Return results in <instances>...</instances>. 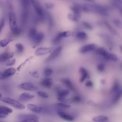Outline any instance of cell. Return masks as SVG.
<instances>
[{"label": "cell", "instance_id": "cell-41", "mask_svg": "<svg viewBox=\"0 0 122 122\" xmlns=\"http://www.w3.org/2000/svg\"><path fill=\"white\" fill-rule=\"evenodd\" d=\"M105 64L103 63H100L97 65V69L98 71L102 72L104 71L105 69Z\"/></svg>", "mask_w": 122, "mask_h": 122}, {"label": "cell", "instance_id": "cell-28", "mask_svg": "<svg viewBox=\"0 0 122 122\" xmlns=\"http://www.w3.org/2000/svg\"><path fill=\"white\" fill-rule=\"evenodd\" d=\"M19 119L21 121L24 119H30V118H34V119H39V117L34 114H20L18 116Z\"/></svg>", "mask_w": 122, "mask_h": 122}, {"label": "cell", "instance_id": "cell-33", "mask_svg": "<svg viewBox=\"0 0 122 122\" xmlns=\"http://www.w3.org/2000/svg\"><path fill=\"white\" fill-rule=\"evenodd\" d=\"M15 47L17 52L18 53H21L23 52L24 50V46L20 43H17L15 45Z\"/></svg>", "mask_w": 122, "mask_h": 122}, {"label": "cell", "instance_id": "cell-6", "mask_svg": "<svg viewBox=\"0 0 122 122\" xmlns=\"http://www.w3.org/2000/svg\"><path fill=\"white\" fill-rule=\"evenodd\" d=\"M98 48L97 46L94 43L86 44L81 46L79 49V52L81 54L87 53L92 51H95Z\"/></svg>", "mask_w": 122, "mask_h": 122}, {"label": "cell", "instance_id": "cell-10", "mask_svg": "<svg viewBox=\"0 0 122 122\" xmlns=\"http://www.w3.org/2000/svg\"><path fill=\"white\" fill-rule=\"evenodd\" d=\"M44 38L45 34L43 33V32L38 31L37 33L31 40V41L34 45H37L42 42V41L44 40Z\"/></svg>", "mask_w": 122, "mask_h": 122}, {"label": "cell", "instance_id": "cell-34", "mask_svg": "<svg viewBox=\"0 0 122 122\" xmlns=\"http://www.w3.org/2000/svg\"><path fill=\"white\" fill-rule=\"evenodd\" d=\"M103 23L104 24L105 26H106V27L108 29V30L112 34H115L116 33V31L115 30L112 28V26L106 21H104Z\"/></svg>", "mask_w": 122, "mask_h": 122}, {"label": "cell", "instance_id": "cell-25", "mask_svg": "<svg viewBox=\"0 0 122 122\" xmlns=\"http://www.w3.org/2000/svg\"><path fill=\"white\" fill-rule=\"evenodd\" d=\"M40 84L44 88H50L52 85V80L51 78H45L41 81Z\"/></svg>", "mask_w": 122, "mask_h": 122}, {"label": "cell", "instance_id": "cell-47", "mask_svg": "<svg viewBox=\"0 0 122 122\" xmlns=\"http://www.w3.org/2000/svg\"><path fill=\"white\" fill-rule=\"evenodd\" d=\"M93 83L91 81H88L85 83V86L87 87H92L93 86Z\"/></svg>", "mask_w": 122, "mask_h": 122}, {"label": "cell", "instance_id": "cell-1", "mask_svg": "<svg viewBox=\"0 0 122 122\" xmlns=\"http://www.w3.org/2000/svg\"><path fill=\"white\" fill-rule=\"evenodd\" d=\"M8 19L11 34L15 37L21 35L23 29L18 24L17 17L13 8L8 10Z\"/></svg>", "mask_w": 122, "mask_h": 122}, {"label": "cell", "instance_id": "cell-19", "mask_svg": "<svg viewBox=\"0 0 122 122\" xmlns=\"http://www.w3.org/2000/svg\"><path fill=\"white\" fill-rule=\"evenodd\" d=\"M27 108L28 109L31 111V112H37V113H40L42 112H43L44 109L41 106L36 105L32 103H29L27 104Z\"/></svg>", "mask_w": 122, "mask_h": 122}, {"label": "cell", "instance_id": "cell-40", "mask_svg": "<svg viewBox=\"0 0 122 122\" xmlns=\"http://www.w3.org/2000/svg\"><path fill=\"white\" fill-rule=\"evenodd\" d=\"M44 6L45 8H46L48 10H51L53 9L54 7V5L53 3L50 2V1H47L44 3Z\"/></svg>", "mask_w": 122, "mask_h": 122}, {"label": "cell", "instance_id": "cell-29", "mask_svg": "<svg viewBox=\"0 0 122 122\" xmlns=\"http://www.w3.org/2000/svg\"><path fill=\"white\" fill-rule=\"evenodd\" d=\"M109 118L107 116L100 115L98 116H94L92 118V120L95 122H106L108 120Z\"/></svg>", "mask_w": 122, "mask_h": 122}, {"label": "cell", "instance_id": "cell-20", "mask_svg": "<svg viewBox=\"0 0 122 122\" xmlns=\"http://www.w3.org/2000/svg\"><path fill=\"white\" fill-rule=\"evenodd\" d=\"M57 114L60 117L64 119L65 121L68 122H72L74 120V119L73 116L71 115L66 113V112L62 111H58L57 112Z\"/></svg>", "mask_w": 122, "mask_h": 122}, {"label": "cell", "instance_id": "cell-3", "mask_svg": "<svg viewBox=\"0 0 122 122\" xmlns=\"http://www.w3.org/2000/svg\"><path fill=\"white\" fill-rule=\"evenodd\" d=\"M0 100L2 102L10 104L13 106V107L18 109L22 110L25 109V108L24 105H23L20 102H18V101L10 97H1Z\"/></svg>", "mask_w": 122, "mask_h": 122}, {"label": "cell", "instance_id": "cell-42", "mask_svg": "<svg viewBox=\"0 0 122 122\" xmlns=\"http://www.w3.org/2000/svg\"><path fill=\"white\" fill-rule=\"evenodd\" d=\"M16 59H10L8 61H7L5 63V65L6 66H10L12 65H13L15 62H16Z\"/></svg>", "mask_w": 122, "mask_h": 122}, {"label": "cell", "instance_id": "cell-50", "mask_svg": "<svg viewBox=\"0 0 122 122\" xmlns=\"http://www.w3.org/2000/svg\"><path fill=\"white\" fill-rule=\"evenodd\" d=\"M101 83L102 84L104 85L105 83V81L104 79H102L101 80Z\"/></svg>", "mask_w": 122, "mask_h": 122}, {"label": "cell", "instance_id": "cell-23", "mask_svg": "<svg viewBox=\"0 0 122 122\" xmlns=\"http://www.w3.org/2000/svg\"><path fill=\"white\" fill-rule=\"evenodd\" d=\"M60 81L69 90L73 91L74 90V87L71 81L67 78H62Z\"/></svg>", "mask_w": 122, "mask_h": 122}, {"label": "cell", "instance_id": "cell-43", "mask_svg": "<svg viewBox=\"0 0 122 122\" xmlns=\"http://www.w3.org/2000/svg\"><path fill=\"white\" fill-rule=\"evenodd\" d=\"M37 93L40 97L43 98H47L49 96L48 94L46 92H45L43 91H38V92H37Z\"/></svg>", "mask_w": 122, "mask_h": 122}, {"label": "cell", "instance_id": "cell-55", "mask_svg": "<svg viewBox=\"0 0 122 122\" xmlns=\"http://www.w3.org/2000/svg\"></svg>", "mask_w": 122, "mask_h": 122}, {"label": "cell", "instance_id": "cell-39", "mask_svg": "<svg viewBox=\"0 0 122 122\" xmlns=\"http://www.w3.org/2000/svg\"><path fill=\"white\" fill-rule=\"evenodd\" d=\"M81 100L82 99L81 96L79 95H75L71 98V101L74 102L78 103V102H80L81 101Z\"/></svg>", "mask_w": 122, "mask_h": 122}, {"label": "cell", "instance_id": "cell-4", "mask_svg": "<svg viewBox=\"0 0 122 122\" xmlns=\"http://www.w3.org/2000/svg\"><path fill=\"white\" fill-rule=\"evenodd\" d=\"M72 32L70 30L60 31L53 37L52 42L54 44H57L60 42L64 38L69 37L72 35Z\"/></svg>", "mask_w": 122, "mask_h": 122}, {"label": "cell", "instance_id": "cell-35", "mask_svg": "<svg viewBox=\"0 0 122 122\" xmlns=\"http://www.w3.org/2000/svg\"><path fill=\"white\" fill-rule=\"evenodd\" d=\"M11 41L12 40L10 39H5L1 40L0 42V46L1 47H6Z\"/></svg>", "mask_w": 122, "mask_h": 122}, {"label": "cell", "instance_id": "cell-46", "mask_svg": "<svg viewBox=\"0 0 122 122\" xmlns=\"http://www.w3.org/2000/svg\"><path fill=\"white\" fill-rule=\"evenodd\" d=\"M31 75L33 77H34L35 78H38L40 77V75H39V73L38 72V71H34L31 72Z\"/></svg>", "mask_w": 122, "mask_h": 122}, {"label": "cell", "instance_id": "cell-26", "mask_svg": "<svg viewBox=\"0 0 122 122\" xmlns=\"http://www.w3.org/2000/svg\"><path fill=\"white\" fill-rule=\"evenodd\" d=\"M122 95V90L121 89L119 90L117 92H115L114 93V96L113 97L112 100V102L113 104H116L121 99Z\"/></svg>", "mask_w": 122, "mask_h": 122}, {"label": "cell", "instance_id": "cell-16", "mask_svg": "<svg viewBox=\"0 0 122 122\" xmlns=\"http://www.w3.org/2000/svg\"><path fill=\"white\" fill-rule=\"evenodd\" d=\"M96 53L105 59L108 60L110 52L103 47H98L95 51Z\"/></svg>", "mask_w": 122, "mask_h": 122}, {"label": "cell", "instance_id": "cell-13", "mask_svg": "<svg viewBox=\"0 0 122 122\" xmlns=\"http://www.w3.org/2000/svg\"><path fill=\"white\" fill-rule=\"evenodd\" d=\"M16 72V70L13 68H9L3 72H2L0 74V79L1 80L6 79L11 76L14 74Z\"/></svg>", "mask_w": 122, "mask_h": 122}, {"label": "cell", "instance_id": "cell-7", "mask_svg": "<svg viewBox=\"0 0 122 122\" xmlns=\"http://www.w3.org/2000/svg\"><path fill=\"white\" fill-rule=\"evenodd\" d=\"M19 87L21 89L31 92L37 91L38 90V88L37 86L30 82L22 83L19 85Z\"/></svg>", "mask_w": 122, "mask_h": 122}, {"label": "cell", "instance_id": "cell-54", "mask_svg": "<svg viewBox=\"0 0 122 122\" xmlns=\"http://www.w3.org/2000/svg\"><path fill=\"white\" fill-rule=\"evenodd\" d=\"M120 49L121 51L122 52V45H120Z\"/></svg>", "mask_w": 122, "mask_h": 122}, {"label": "cell", "instance_id": "cell-30", "mask_svg": "<svg viewBox=\"0 0 122 122\" xmlns=\"http://www.w3.org/2000/svg\"><path fill=\"white\" fill-rule=\"evenodd\" d=\"M38 32V30L35 27L33 26L30 27L28 30V37L29 39L31 40L35 36Z\"/></svg>", "mask_w": 122, "mask_h": 122}, {"label": "cell", "instance_id": "cell-17", "mask_svg": "<svg viewBox=\"0 0 122 122\" xmlns=\"http://www.w3.org/2000/svg\"><path fill=\"white\" fill-rule=\"evenodd\" d=\"M47 21L48 27L51 29L54 26V19L52 15L49 12L46 11V20Z\"/></svg>", "mask_w": 122, "mask_h": 122}, {"label": "cell", "instance_id": "cell-18", "mask_svg": "<svg viewBox=\"0 0 122 122\" xmlns=\"http://www.w3.org/2000/svg\"><path fill=\"white\" fill-rule=\"evenodd\" d=\"M82 12L87 13L94 12L93 4H91L90 3L82 4Z\"/></svg>", "mask_w": 122, "mask_h": 122}, {"label": "cell", "instance_id": "cell-14", "mask_svg": "<svg viewBox=\"0 0 122 122\" xmlns=\"http://www.w3.org/2000/svg\"><path fill=\"white\" fill-rule=\"evenodd\" d=\"M12 112L13 110L9 107L5 106H1L0 107V118H6L10 113H12Z\"/></svg>", "mask_w": 122, "mask_h": 122}, {"label": "cell", "instance_id": "cell-36", "mask_svg": "<svg viewBox=\"0 0 122 122\" xmlns=\"http://www.w3.org/2000/svg\"><path fill=\"white\" fill-rule=\"evenodd\" d=\"M114 25L118 28L122 29V21L118 19H115L112 21Z\"/></svg>", "mask_w": 122, "mask_h": 122}, {"label": "cell", "instance_id": "cell-24", "mask_svg": "<svg viewBox=\"0 0 122 122\" xmlns=\"http://www.w3.org/2000/svg\"><path fill=\"white\" fill-rule=\"evenodd\" d=\"M79 72L81 75V77L80 79V82H82L88 77L89 73L87 71L82 67H81L79 68Z\"/></svg>", "mask_w": 122, "mask_h": 122}, {"label": "cell", "instance_id": "cell-5", "mask_svg": "<svg viewBox=\"0 0 122 122\" xmlns=\"http://www.w3.org/2000/svg\"><path fill=\"white\" fill-rule=\"evenodd\" d=\"M62 50V47L61 46H59L54 49L51 52L50 55L46 58L45 61L46 62H50L55 59H56L58 56L60 54Z\"/></svg>", "mask_w": 122, "mask_h": 122}, {"label": "cell", "instance_id": "cell-31", "mask_svg": "<svg viewBox=\"0 0 122 122\" xmlns=\"http://www.w3.org/2000/svg\"><path fill=\"white\" fill-rule=\"evenodd\" d=\"M120 89H121V88H120V82H119V81L116 80L114 81L113 84L111 89L110 92L112 93H114L115 92H117Z\"/></svg>", "mask_w": 122, "mask_h": 122}, {"label": "cell", "instance_id": "cell-48", "mask_svg": "<svg viewBox=\"0 0 122 122\" xmlns=\"http://www.w3.org/2000/svg\"><path fill=\"white\" fill-rule=\"evenodd\" d=\"M87 103L88 105H89L90 106H95L96 105V104L93 101H92V100L87 101Z\"/></svg>", "mask_w": 122, "mask_h": 122}, {"label": "cell", "instance_id": "cell-38", "mask_svg": "<svg viewBox=\"0 0 122 122\" xmlns=\"http://www.w3.org/2000/svg\"><path fill=\"white\" fill-rule=\"evenodd\" d=\"M56 105L58 107H61V108H62L68 109V108H70L71 107V105L69 104L66 103V102H59V103H57L56 104Z\"/></svg>", "mask_w": 122, "mask_h": 122}, {"label": "cell", "instance_id": "cell-2", "mask_svg": "<svg viewBox=\"0 0 122 122\" xmlns=\"http://www.w3.org/2000/svg\"><path fill=\"white\" fill-rule=\"evenodd\" d=\"M31 7L40 23H43L46 20V10L43 9L39 0H30Z\"/></svg>", "mask_w": 122, "mask_h": 122}, {"label": "cell", "instance_id": "cell-27", "mask_svg": "<svg viewBox=\"0 0 122 122\" xmlns=\"http://www.w3.org/2000/svg\"><path fill=\"white\" fill-rule=\"evenodd\" d=\"M68 18L72 22H77L79 21L81 18V16L71 12L68 14Z\"/></svg>", "mask_w": 122, "mask_h": 122}, {"label": "cell", "instance_id": "cell-22", "mask_svg": "<svg viewBox=\"0 0 122 122\" xmlns=\"http://www.w3.org/2000/svg\"><path fill=\"white\" fill-rule=\"evenodd\" d=\"M34 98V95L28 92L22 93L19 97V99L21 101H28L32 100Z\"/></svg>", "mask_w": 122, "mask_h": 122}, {"label": "cell", "instance_id": "cell-11", "mask_svg": "<svg viewBox=\"0 0 122 122\" xmlns=\"http://www.w3.org/2000/svg\"><path fill=\"white\" fill-rule=\"evenodd\" d=\"M70 10L71 11L75 14L81 16L82 11V4L76 2L73 3L70 6Z\"/></svg>", "mask_w": 122, "mask_h": 122}, {"label": "cell", "instance_id": "cell-8", "mask_svg": "<svg viewBox=\"0 0 122 122\" xmlns=\"http://www.w3.org/2000/svg\"><path fill=\"white\" fill-rule=\"evenodd\" d=\"M94 12L102 16H108V11L105 7L97 4H93Z\"/></svg>", "mask_w": 122, "mask_h": 122}, {"label": "cell", "instance_id": "cell-37", "mask_svg": "<svg viewBox=\"0 0 122 122\" xmlns=\"http://www.w3.org/2000/svg\"><path fill=\"white\" fill-rule=\"evenodd\" d=\"M53 73V70L50 68H46L43 72L44 75L46 77H49L50 75H51L52 74V73Z\"/></svg>", "mask_w": 122, "mask_h": 122}, {"label": "cell", "instance_id": "cell-51", "mask_svg": "<svg viewBox=\"0 0 122 122\" xmlns=\"http://www.w3.org/2000/svg\"><path fill=\"white\" fill-rule=\"evenodd\" d=\"M114 1H116L119 2V3L121 4L122 5V0H113Z\"/></svg>", "mask_w": 122, "mask_h": 122}, {"label": "cell", "instance_id": "cell-21", "mask_svg": "<svg viewBox=\"0 0 122 122\" xmlns=\"http://www.w3.org/2000/svg\"><path fill=\"white\" fill-rule=\"evenodd\" d=\"M14 56L13 52H4L0 54V60L1 62L7 61L11 59Z\"/></svg>", "mask_w": 122, "mask_h": 122}, {"label": "cell", "instance_id": "cell-49", "mask_svg": "<svg viewBox=\"0 0 122 122\" xmlns=\"http://www.w3.org/2000/svg\"><path fill=\"white\" fill-rule=\"evenodd\" d=\"M83 0V1L88 2V3H92L94 1V0Z\"/></svg>", "mask_w": 122, "mask_h": 122}, {"label": "cell", "instance_id": "cell-15", "mask_svg": "<svg viewBox=\"0 0 122 122\" xmlns=\"http://www.w3.org/2000/svg\"><path fill=\"white\" fill-rule=\"evenodd\" d=\"M74 37L79 41H85L88 38L87 33L83 30L77 31L74 34Z\"/></svg>", "mask_w": 122, "mask_h": 122}, {"label": "cell", "instance_id": "cell-44", "mask_svg": "<svg viewBox=\"0 0 122 122\" xmlns=\"http://www.w3.org/2000/svg\"><path fill=\"white\" fill-rule=\"evenodd\" d=\"M20 122H40L39 119H34V118H30V119H27L20 121Z\"/></svg>", "mask_w": 122, "mask_h": 122}, {"label": "cell", "instance_id": "cell-57", "mask_svg": "<svg viewBox=\"0 0 122 122\" xmlns=\"http://www.w3.org/2000/svg\"></svg>", "mask_w": 122, "mask_h": 122}, {"label": "cell", "instance_id": "cell-53", "mask_svg": "<svg viewBox=\"0 0 122 122\" xmlns=\"http://www.w3.org/2000/svg\"><path fill=\"white\" fill-rule=\"evenodd\" d=\"M120 69L122 70V62L120 64Z\"/></svg>", "mask_w": 122, "mask_h": 122}, {"label": "cell", "instance_id": "cell-45", "mask_svg": "<svg viewBox=\"0 0 122 122\" xmlns=\"http://www.w3.org/2000/svg\"><path fill=\"white\" fill-rule=\"evenodd\" d=\"M5 24V19L4 18H1L0 20V28L1 30H2L3 28L4 27Z\"/></svg>", "mask_w": 122, "mask_h": 122}, {"label": "cell", "instance_id": "cell-56", "mask_svg": "<svg viewBox=\"0 0 122 122\" xmlns=\"http://www.w3.org/2000/svg\"></svg>", "mask_w": 122, "mask_h": 122}, {"label": "cell", "instance_id": "cell-9", "mask_svg": "<svg viewBox=\"0 0 122 122\" xmlns=\"http://www.w3.org/2000/svg\"><path fill=\"white\" fill-rule=\"evenodd\" d=\"M53 50L52 47H41L37 49L35 53L37 56L44 55L51 53Z\"/></svg>", "mask_w": 122, "mask_h": 122}, {"label": "cell", "instance_id": "cell-12", "mask_svg": "<svg viewBox=\"0 0 122 122\" xmlns=\"http://www.w3.org/2000/svg\"><path fill=\"white\" fill-rule=\"evenodd\" d=\"M69 92L67 90H61L57 92L58 100L63 102H66L68 100L66 97L69 94Z\"/></svg>", "mask_w": 122, "mask_h": 122}, {"label": "cell", "instance_id": "cell-32", "mask_svg": "<svg viewBox=\"0 0 122 122\" xmlns=\"http://www.w3.org/2000/svg\"><path fill=\"white\" fill-rule=\"evenodd\" d=\"M81 26L83 28L89 30H92L93 29V26L92 24L87 21H82L81 22Z\"/></svg>", "mask_w": 122, "mask_h": 122}, {"label": "cell", "instance_id": "cell-52", "mask_svg": "<svg viewBox=\"0 0 122 122\" xmlns=\"http://www.w3.org/2000/svg\"><path fill=\"white\" fill-rule=\"evenodd\" d=\"M119 10V12H120V14H121V16H122V8H121V9H120Z\"/></svg>", "mask_w": 122, "mask_h": 122}]
</instances>
